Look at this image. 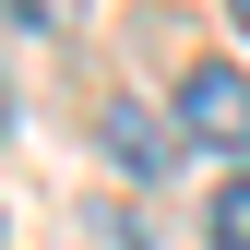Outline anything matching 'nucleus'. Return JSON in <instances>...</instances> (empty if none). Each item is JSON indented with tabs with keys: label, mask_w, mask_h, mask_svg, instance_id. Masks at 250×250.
Listing matches in <instances>:
<instances>
[{
	"label": "nucleus",
	"mask_w": 250,
	"mask_h": 250,
	"mask_svg": "<svg viewBox=\"0 0 250 250\" xmlns=\"http://www.w3.org/2000/svg\"><path fill=\"white\" fill-rule=\"evenodd\" d=\"M179 131H191L203 155H250V72L203 60V72L179 83Z\"/></svg>",
	"instance_id": "obj_1"
},
{
	"label": "nucleus",
	"mask_w": 250,
	"mask_h": 250,
	"mask_svg": "<svg viewBox=\"0 0 250 250\" xmlns=\"http://www.w3.org/2000/svg\"><path fill=\"white\" fill-rule=\"evenodd\" d=\"M107 155H119L131 179H155V167H167V131H155V119H131V107H107Z\"/></svg>",
	"instance_id": "obj_2"
},
{
	"label": "nucleus",
	"mask_w": 250,
	"mask_h": 250,
	"mask_svg": "<svg viewBox=\"0 0 250 250\" xmlns=\"http://www.w3.org/2000/svg\"><path fill=\"white\" fill-rule=\"evenodd\" d=\"M203 227H214V250H250V179H227V191L203 203Z\"/></svg>",
	"instance_id": "obj_3"
},
{
	"label": "nucleus",
	"mask_w": 250,
	"mask_h": 250,
	"mask_svg": "<svg viewBox=\"0 0 250 250\" xmlns=\"http://www.w3.org/2000/svg\"><path fill=\"white\" fill-rule=\"evenodd\" d=\"M12 12H24V24H60V0H12Z\"/></svg>",
	"instance_id": "obj_4"
},
{
	"label": "nucleus",
	"mask_w": 250,
	"mask_h": 250,
	"mask_svg": "<svg viewBox=\"0 0 250 250\" xmlns=\"http://www.w3.org/2000/svg\"><path fill=\"white\" fill-rule=\"evenodd\" d=\"M0 131H12V72H0Z\"/></svg>",
	"instance_id": "obj_5"
},
{
	"label": "nucleus",
	"mask_w": 250,
	"mask_h": 250,
	"mask_svg": "<svg viewBox=\"0 0 250 250\" xmlns=\"http://www.w3.org/2000/svg\"><path fill=\"white\" fill-rule=\"evenodd\" d=\"M227 12H238V36H250V0H227Z\"/></svg>",
	"instance_id": "obj_6"
}]
</instances>
